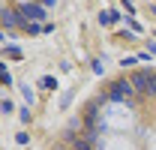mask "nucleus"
Here are the masks:
<instances>
[{"instance_id": "1", "label": "nucleus", "mask_w": 156, "mask_h": 150, "mask_svg": "<svg viewBox=\"0 0 156 150\" xmlns=\"http://www.w3.org/2000/svg\"><path fill=\"white\" fill-rule=\"evenodd\" d=\"M111 87H114V90H111V99H129V96H132V90H135V87H132V81H117V84H111Z\"/></svg>"}, {"instance_id": "2", "label": "nucleus", "mask_w": 156, "mask_h": 150, "mask_svg": "<svg viewBox=\"0 0 156 150\" xmlns=\"http://www.w3.org/2000/svg\"><path fill=\"white\" fill-rule=\"evenodd\" d=\"M21 15L30 18V21H42V18H45V12H42L39 6H33V3H24V6H21Z\"/></svg>"}, {"instance_id": "3", "label": "nucleus", "mask_w": 156, "mask_h": 150, "mask_svg": "<svg viewBox=\"0 0 156 150\" xmlns=\"http://www.w3.org/2000/svg\"><path fill=\"white\" fill-rule=\"evenodd\" d=\"M150 81H153V72H135L132 75V87H141V90H150Z\"/></svg>"}, {"instance_id": "4", "label": "nucleus", "mask_w": 156, "mask_h": 150, "mask_svg": "<svg viewBox=\"0 0 156 150\" xmlns=\"http://www.w3.org/2000/svg\"><path fill=\"white\" fill-rule=\"evenodd\" d=\"M3 27H18V12H12V9H3Z\"/></svg>"}, {"instance_id": "5", "label": "nucleus", "mask_w": 156, "mask_h": 150, "mask_svg": "<svg viewBox=\"0 0 156 150\" xmlns=\"http://www.w3.org/2000/svg\"><path fill=\"white\" fill-rule=\"evenodd\" d=\"M99 21H102V24H114V21H117V12H102Z\"/></svg>"}, {"instance_id": "6", "label": "nucleus", "mask_w": 156, "mask_h": 150, "mask_svg": "<svg viewBox=\"0 0 156 150\" xmlns=\"http://www.w3.org/2000/svg\"><path fill=\"white\" fill-rule=\"evenodd\" d=\"M150 93L156 96V75H153V81H150Z\"/></svg>"}]
</instances>
